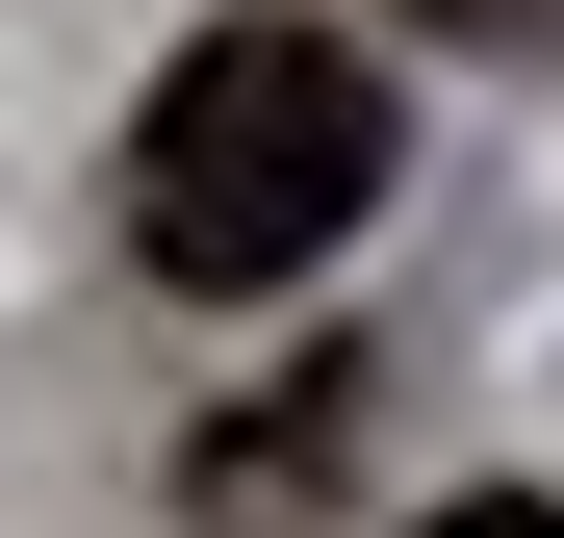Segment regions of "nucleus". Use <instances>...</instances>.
Segmentation results:
<instances>
[{
  "instance_id": "f257e3e1",
  "label": "nucleus",
  "mask_w": 564,
  "mask_h": 538,
  "mask_svg": "<svg viewBox=\"0 0 564 538\" xmlns=\"http://www.w3.org/2000/svg\"><path fill=\"white\" fill-rule=\"evenodd\" d=\"M386 206V77H359L334 26H206L154 77V129H129V256L180 308H257V283H308V256Z\"/></svg>"
},
{
  "instance_id": "f03ea898",
  "label": "nucleus",
  "mask_w": 564,
  "mask_h": 538,
  "mask_svg": "<svg viewBox=\"0 0 564 538\" xmlns=\"http://www.w3.org/2000/svg\"><path fill=\"white\" fill-rule=\"evenodd\" d=\"M411 26H462V52H564V0H411Z\"/></svg>"
},
{
  "instance_id": "7ed1b4c3",
  "label": "nucleus",
  "mask_w": 564,
  "mask_h": 538,
  "mask_svg": "<svg viewBox=\"0 0 564 538\" xmlns=\"http://www.w3.org/2000/svg\"><path fill=\"white\" fill-rule=\"evenodd\" d=\"M411 538H564V487H462V513H411Z\"/></svg>"
}]
</instances>
